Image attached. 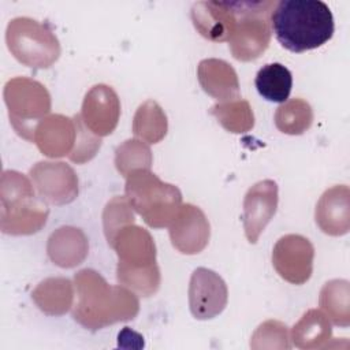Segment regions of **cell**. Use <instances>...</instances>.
<instances>
[{"instance_id": "obj_31", "label": "cell", "mask_w": 350, "mask_h": 350, "mask_svg": "<svg viewBox=\"0 0 350 350\" xmlns=\"http://www.w3.org/2000/svg\"><path fill=\"white\" fill-rule=\"evenodd\" d=\"M77 126V139L72 152L68 154V159L77 164H85L90 161L101 148V137L93 134L82 122L81 115L74 116Z\"/></svg>"}, {"instance_id": "obj_11", "label": "cell", "mask_w": 350, "mask_h": 350, "mask_svg": "<svg viewBox=\"0 0 350 350\" xmlns=\"http://www.w3.org/2000/svg\"><path fill=\"white\" fill-rule=\"evenodd\" d=\"M279 202L278 183L264 179L254 183L243 198V230L249 243H256L276 213Z\"/></svg>"}, {"instance_id": "obj_18", "label": "cell", "mask_w": 350, "mask_h": 350, "mask_svg": "<svg viewBox=\"0 0 350 350\" xmlns=\"http://www.w3.org/2000/svg\"><path fill=\"white\" fill-rule=\"evenodd\" d=\"M89 253V241L85 232L72 226L56 228L48 238L46 254L60 268H74L82 264Z\"/></svg>"}, {"instance_id": "obj_22", "label": "cell", "mask_w": 350, "mask_h": 350, "mask_svg": "<svg viewBox=\"0 0 350 350\" xmlns=\"http://www.w3.org/2000/svg\"><path fill=\"white\" fill-rule=\"evenodd\" d=\"M319 305L335 325H350V283L345 279H332L320 290Z\"/></svg>"}, {"instance_id": "obj_17", "label": "cell", "mask_w": 350, "mask_h": 350, "mask_svg": "<svg viewBox=\"0 0 350 350\" xmlns=\"http://www.w3.org/2000/svg\"><path fill=\"white\" fill-rule=\"evenodd\" d=\"M314 220L319 228L327 235H346L350 230L349 186L336 185L327 189L316 204Z\"/></svg>"}, {"instance_id": "obj_6", "label": "cell", "mask_w": 350, "mask_h": 350, "mask_svg": "<svg viewBox=\"0 0 350 350\" xmlns=\"http://www.w3.org/2000/svg\"><path fill=\"white\" fill-rule=\"evenodd\" d=\"M275 1H231L237 22L230 38V51L239 62L260 57L271 42V14Z\"/></svg>"}, {"instance_id": "obj_28", "label": "cell", "mask_w": 350, "mask_h": 350, "mask_svg": "<svg viewBox=\"0 0 350 350\" xmlns=\"http://www.w3.org/2000/svg\"><path fill=\"white\" fill-rule=\"evenodd\" d=\"M119 284L127 287L141 297H150L157 293L161 283L160 268L157 264L146 268H116Z\"/></svg>"}, {"instance_id": "obj_12", "label": "cell", "mask_w": 350, "mask_h": 350, "mask_svg": "<svg viewBox=\"0 0 350 350\" xmlns=\"http://www.w3.org/2000/svg\"><path fill=\"white\" fill-rule=\"evenodd\" d=\"M172 246L182 254H198L209 243L211 226L201 211L193 204H182L168 226Z\"/></svg>"}, {"instance_id": "obj_5", "label": "cell", "mask_w": 350, "mask_h": 350, "mask_svg": "<svg viewBox=\"0 0 350 350\" xmlns=\"http://www.w3.org/2000/svg\"><path fill=\"white\" fill-rule=\"evenodd\" d=\"M5 44L11 55L30 68H49L62 52L53 30L29 16H18L8 22Z\"/></svg>"}, {"instance_id": "obj_19", "label": "cell", "mask_w": 350, "mask_h": 350, "mask_svg": "<svg viewBox=\"0 0 350 350\" xmlns=\"http://www.w3.org/2000/svg\"><path fill=\"white\" fill-rule=\"evenodd\" d=\"M197 78L202 90L220 103L239 97V81L234 67L226 60L209 57L198 63Z\"/></svg>"}, {"instance_id": "obj_29", "label": "cell", "mask_w": 350, "mask_h": 350, "mask_svg": "<svg viewBox=\"0 0 350 350\" xmlns=\"http://www.w3.org/2000/svg\"><path fill=\"white\" fill-rule=\"evenodd\" d=\"M135 215L126 196H116L109 200L103 211V228L108 245L113 242L116 234L129 224H134Z\"/></svg>"}, {"instance_id": "obj_1", "label": "cell", "mask_w": 350, "mask_h": 350, "mask_svg": "<svg viewBox=\"0 0 350 350\" xmlns=\"http://www.w3.org/2000/svg\"><path fill=\"white\" fill-rule=\"evenodd\" d=\"M77 302L72 306V319L83 328L98 331L120 321L137 317L139 299L127 287L111 286L94 269L85 268L74 275Z\"/></svg>"}, {"instance_id": "obj_25", "label": "cell", "mask_w": 350, "mask_h": 350, "mask_svg": "<svg viewBox=\"0 0 350 350\" xmlns=\"http://www.w3.org/2000/svg\"><path fill=\"white\" fill-rule=\"evenodd\" d=\"M211 115L216 118L220 126L234 134H243L253 129L254 113L247 100L234 98L212 105Z\"/></svg>"}, {"instance_id": "obj_3", "label": "cell", "mask_w": 350, "mask_h": 350, "mask_svg": "<svg viewBox=\"0 0 350 350\" xmlns=\"http://www.w3.org/2000/svg\"><path fill=\"white\" fill-rule=\"evenodd\" d=\"M49 208L30 179L14 170L0 178V230L7 235H31L48 220Z\"/></svg>"}, {"instance_id": "obj_26", "label": "cell", "mask_w": 350, "mask_h": 350, "mask_svg": "<svg viewBox=\"0 0 350 350\" xmlns=\"http://www.w3.org/2000/svg\"><path fill=\"white\" fill-rule=\"evenodd\" d=\"M313 123V109L304 98H290L282 103L275 112L276 129L288 135H301Z\"/></svg>"}, {"instance_id": "obj_13", "label": "cell", "mask_w": 350, "mask_h": 350, "mask_svg": "<svg viewBox=\"0 0 350 350\" xmlns=\"http://www.w3.org/2000/svg\"><path fill=\"white\" fill-rule=\"evenodd\" d=\"M79 115L93 134L109 135L115 131L120 118L119 96L108 85H94L85 94Z\"/></svg>"}, {"instance_id": "obj_14", "label": "cell", "mask_w": 350, "mask_h": 350, "mask_svg": "<svg viewBox=\"0 0 350 350\" xmlns=\"http://www.w3.org/2000/svg\"><path fill=\"white\" fill-rule=\"evenodd\" d=\"M111 247L118 254L116 268H146L156 262V245L150 232L137 224L122 228Z\"/></svg>"}, {"instance_id": "obj_15", "label": "cell", "mask_w": 350, "mask_h": 350, "mask_svg": "<svg viewBox=\"0 0 350 350\" xmlns=\"http://www.w3.org/2000/svg\"><path fill=\"white\" fill-rule=\"evenodd\" d=\"M190 16L196 30L212 42L230 41L237 22L231 1H197Z\"/></svg>"}, {"instance_id": "obj_21", "label": "cell", "mask_w": 350, "mask_h": 350, "mask_svg": "<svg viewBox=\"0 0 350 350\" xmlns=\"http://www.w3.org/2000/svg\"><path fill=\"white\" fill-rule=\"evenodd\" d=\"M332 336L329 319L320 309H309L291 329L293 345L302 350L327 347Z\"/></svg>"}, {"instance_id": "obj_9", "label": "cell", "mask_w": 350, "mask_h": 350, "mask_svg": "<svg viewBox=\"0 0 350 350\" xmlns=\"http://www.w3.org/2000/svg\"><path fill=\"white\" fill-rule=\"evenodd\" d=\"M29 175L37 194L52 205H66L78 197V176L74 168L63 161H38Z\"/></svg>"}, {"instance_id": "obj_7", "label": "cell", "mask_w": 350, "mask_h": 350, "mask_svg": "<svg viewBox=\"0 0 350 350\" xmlns=\"http://www.w3.org/2000/svg\"><path fill=\"white\" fill-rule=\"evenodd\" d=\"M3 97L16 134L33 141L37 124L51 112L52 101L48 89L36 79L15 77L4 85Z\"/></svg>"}, {"instance_id": "obj_16", "label": "cell", "mask_w": 350, "mask_h": 350, "mask_svg": "<svg viewBox=\"0 0 350 350\" xmlns=\"http://www.w3.org/2000/svg\"><path fill=\"white\" fill-rule=\"evenodd\" d=\"M77 126L74 118L52 113L44 118L34 130L33 142L38 150L51 159L68 156L75 145Z\"/></svg>"}, {"instance_id": "obj_4", "label": "cell", "mask_w": 350, "mask_h": 350, "mask_svg": "<svg viewBox=\"0 0 350 350\" xmlns=\"http://www.w3.org/2000/svg\"><path fill=\"white\" fill-rule=\"evenodd\" d=\"M124 194L133 209L152 228H164L182 206V193L150 170H137L126 178Z\"/></svg>"}, {"instance_id": "obj_23", "label": "cell", "mask_w": 350, "mask_h": 350, "mask_svg": "<svg viewBox=\"0 0 350 350\" xmlns=\"http://www.w3.org/2000/svg\"><path fill=\"white\" fill-rule=\"evenodd\" d=\"M168 131V120L164 109L154 100L142 103L133 118V133L146 144H157Z\"/></svg>"}, {"instance_id": "obj_8", "label": "cell", "mask_w": 350, "mask_h": 350, "mask_svg": "<svg viewBox=\"0 0 350 350\" xmlns=\"http://www.w3.org/2000/svg\"><path fill=\"white\" fill-rule=\"evenodd\" d=\"M314 247L299 234H287L279 238L272 250V265L278 275L291 283H306L313 272Z\"/></svg>"}, {"instance_id": "obj_20", "label": "cell", "mask_w": 350, "mask_h": 350, "mask_svg": "<svg viewBox=\"0 0 350 350\" xmlns=\"http://www.w3.org/2000/svg\"><path fill=\"white\" fill-rule=\"evenodd\" d=\"M37 308L48 316H63L74 306V283L67 278H46L31 293Z\"/></svg>"}, {"instance_id": "obj_27", "label": "cell", "mask_w": 350, "mask_h": 350, "mask_svg": "<svg viewBox=\"0 0 350 350\" xmlns=\"http://www.w3.org/2000/svg\"><path fill=\"white\" fill-rule=\"evenodd\" d=\"M152 163V150L142 139H126L115 149V167L124 178L137 170H150Z\"/></svg>"}, {"instance_id": "obj_2", "label": "cell", "mask_w": 350, "mask_h": 350, "mask_svg": "<svg viewBox=\"0 0 350 350\" xmlns=\"http://www.w3.org/2000/svg\"><path fill=\"white\" fill-rule=\"evenodd\" d=\"M271 30L283 48L301 53L316 49L334 36V16L320 0H282L271 14Z\"/></svg>"}, {"instance_id": "obj_10", "label": "cell", "mask_w": 350, "mask_h": 350, "mask_svg": "<svg viewBox=\"0 0 350 350\" xmlns=\"http://www.w3.org/2000/svg\"><path fill=\"white\" fill-rule=\"evenodd\" d=\"M227 301V284L219 273L204 267L193 271L189 283V308L194 319L211 320L219 316Z\"/></svg>"}, {"instance_id": "obj_30", "label": "cell", "mask_w": 350, "mask_h": 350, "mask_svg": "<svg viewBox=\"0 0 350 350\" xmlns=\"http://www.w3.org/2000/svg\"><path fill=\"white\" fill-rule=\"evenodd\" d=\"M250 347L261 349H290L288 327L279 320H267L261 323L250 338Z\"/></svg>"}, {"instance_id": "obj_24", "label": "cell", "mask_w": 350, "mask_h": 350, "mask_svg": "<svg viewBox=\"0 0 350 350\" xmlns=\"http://www.w3.org/2000/svg\"><path fill=\"white\" fill-rule=\"evenodd\" d=\"M254 85L262 98L272 103H284L291 93L293 75L282 63H269L258 70Z\"/></svg>"}]
</instances>
